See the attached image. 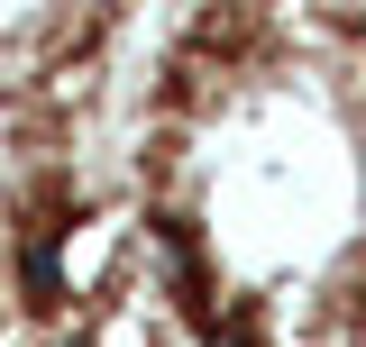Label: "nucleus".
Returning a JSON list of instances; mask_svg holds the SVG:
<instances>
[{"instance_id":"f257e3e1","label":"nucleus","mask_w":366,"mask_h":347,"mask_svg":"<svg viewBox=\"0 0 366 347\" xmlns=\"http://www.w3.org/2000/svg\"><path fill=\"white\" fill-rule=\"evenodd\" d=\"M92 9H119V0H92Z\"/></svg>"}]
</instances>
